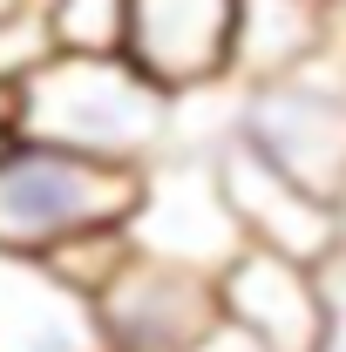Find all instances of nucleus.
I'll list each match as a JSON object with an SVG mask.
<instances>
[{
  "label": "nucleus",
  "instance_id": "nucleus-17",
  "mask_svg": "<svg viewBox=\"0 0 346 352\" xmlns=\"http://www.w3.org/2000/svg\"><path fill=\"white\" fill-rule=\"evenodd\" d=\"M326 7H333V0H326Z\"/></svg>",
  "mask_w": 346,
  "mask_h": 352
},
{
  "label": "nucleus",
  "instance_id": "nucleus-3",
  "mask_svg": "<svg viewBox=\"0 0 346 352\" xmlns=\"http://www.w3.org/2000/svg\"><path fill=\"white\" fill-rule=\"evenodd\" d=\"M238 142L258 149L272 170L305 183L312 197H346V68L312 61L285 82L238 88Z\"/></svg>",
  "mask_w": 346,
  "mask_h": 352
},
{
  "label": "nucleus",
  "instance_id": "nucleus-1",
  "mask_svg": "<svg viewBox=\"0 0 346 352\" xmlns=\"http://www.w3.org/2000/svg\"><path fill=\"white\" fill-rule=\"evenodd\" d=\"M176 129V102L123 54H48L7 88V135L48 142L109 170H150Z\"/></svg>",
  "mask_w": 346,
  "mask_h": 352
},
{
  "label": "nucleus",
  "instance_id": "nucleus-8",
  "mask_svg": "<svg viewBox=\"0 0 346 352\" xmlns=\"http://www.w3.org/2000/svg\"><path fill=\"white\" fill-rule=\"evenodd\" d=\"M217 176H224L238 237L252 251H278V258H299V264H333L340 258V204H326L305 183H292L285 170H272L258 149H245L238 135L217 149Z\"/></svg>",
  "mask_w": 346,
  "mask_h": 352
},
{
  "label": "nucleus",
  "instance_id": "nucleus-4",
  "mask_svg": "<svg viewBox=\"0 0 346 352\" xmlns=\"http://www.w3.org/2000/svg\"><path fill=\"white\" fill-rule=\"evenodd\" d=\"M123 237H130V251H143L156 264H183V271L217 278L245 251L231 197H224V176H217V149L156 156L143 170V190H136V210H130Z\"/></svg>",
  "mask_w": 346,
  "mask_h": 352
},
{
  "label": "nucleus",
  "instance_id": "nucleus-9",
  "mask_svg": "<svg viewBox=\"0 0 346 352\" xmlns=\"http://www.w3.org/2000/svg\"><path fill=\"white\" fill-rule=\"evenodd\" d=\"M0 352H109L95 298L54 264L0 251Z\"/></svg>",
  "mask_w": 346,
  "mask_h": 352
},
{
  "label": "nucleus",
  "instance_id": "nucleus-12",
  "mask_svg": "<svg viewBox=\"0 0 346 352\" xmlns=\"http://www.w3.org/2000/svg\"><path fill=\"white\" fill-rule=\"evenodd\" d=\"M340 258H346V251H340ZM326 292H333V346H326V352H346V292L333 285V271H326Z\"/></svg>",
  "mask_w": 346,
  "mask_h": 352
},
{
  "label": "nucleus",
  "instance_id": "nucleus-15",
  "mask_svg": "<svg viewBox=\"0 0 346 352\" xmlns=\"http://www.w3.org/2000/svg\"><path fill=\"white\" fill-rule=\"evenodd\" d=\"M21 7H28V0H0V14H21Z\"/></svg>",
  "mask_w": 346,
  "mask_h": 352
},
{
  "label": "nucleus",
  "instance_id": "nucleus-2",
  "mask_svg": "<svg viewBox=\"0 0 346 352\" xmlns=\"http://www.w3.org/2000/svg\"><path fill=\"white\" fill-rule=\"evenodd\" d=\"M143 170H109L48 142L0 135V251L54 264L88 237L130 230Z\"/></svg>",
  "mask_w": 346,
  "mask_h": 352
},
{
  "label": "nucleus",
  "instance_id": "nucleus-14",
  "mask_svg": "<svg viewBox=\"0 0 346 352\" xmlns=\"http://www.w3.org/2000/svg\"><path fill=\"white\" fill-rule=\"evenodd\" d=\"M204 352H258V346H252V339H238L231 325H217V332H211V346H204Z\"/></svg>",
  "mask_w": 346,
  "mask_h": 352
},
{
  "label": "nucleus",
  "instance_id": "nucleus-6",
  "mask_svg": "<svg viewBox=\"0 0 346 352\" xmlns=\"http://www.w3.org/2000/svg\"><path fill=\"white\" fill-rule=\"evenodd\" d=\"M217 318L258 352H326L333 346V292L326 264H299L278 251H238L217 271Z\"/></svg>",
  "mask_w": 346,
  "mask_h": 352
},
{
  "label": "nucleus",
  "instance_id": "nucleus-11",
  "mask_svg": "<svg viewBox=\"0 0 346 352\" xmlns=\"http://www.w3.org/2000/svg\"><path fill=\"white\" fill-rule=\"evenodd\" d=\"M41 21L54 54H123L130 41V0H41Z\"/></svg>",
  "mask_w": 346,
  "mask_h": 352
},
{
  "label": "nucleus",
  "instance_id": "nucleus-7",
  "mask_svg": "<svg viewBox=\"0 0 346 352\" xmlns=\"http://www.w3.org/2000/svg\"><path fill=\"white\" fill-rule=\"evenodd\" d=\"M231 34H238V0H130L123 61L170 102H190L231 88Z\"/></svg>",
  "mask_w": 346,
  "mask_h": 352
},
{
  "label": "nucleus",
  "instance_id": "nucleus-16",
  "mask_svg": "<svg viewBox=\"0 0 346 352\" xmlns=\"http://www.w3.org/2000/svg\"><path fill=\"white\" fill-rule=\"evenodd\" d=\"M0 135H7V95H0Z\"/></svg>",
  "mask_w": 346,
  "mask_h": 352
},
{
  "label": "nucleus",
  "instance_id": "nucleus-13",
  "mask_svg": "<svg viewBox=\"0 0 346 352\" xmlns=\"http://www.w3.org/2000/svg\"><path fill=\"white\" fill-rule=\"evenodd\" d=\"M326 61L346 68V0H333V41H326Z\"/></svg>",
  "mask_w": 346,
  "mask_h": 352
},
{
  "label": "nucleus",
  "instance_id": "nucleus-5",
  "mask_svg": "<svg viewBox=\"0 0 346 352\" xmlns=\"http://www.w3.org/2000/svg\"><path fill=\"white\" fill-rule=\"evenodd\" d=\"M95 318H102V346L109 352H204L217 318V278L183 271V264H156L130 251L116 264V278L95 292Z\"/></svg>",
  "mask_w": 346,
  "mask_h": 352
},
{
  "label": "nucleus",
  "instance_id": "nucleus-10",
  "mask_svg": "<svg viewBox=\"0 0 346 352\" xmlns=\"http://www.w3.org/2000/svg\"><path fill=\"white\" fill-rule=\"evenodd\" d=\"M326 41H333V7L326 0H238L231 88L285 82L312 61H326Z\"/></svg>",
  "mask_w": 346,
  "mask_h": 352
}]
</instances>
